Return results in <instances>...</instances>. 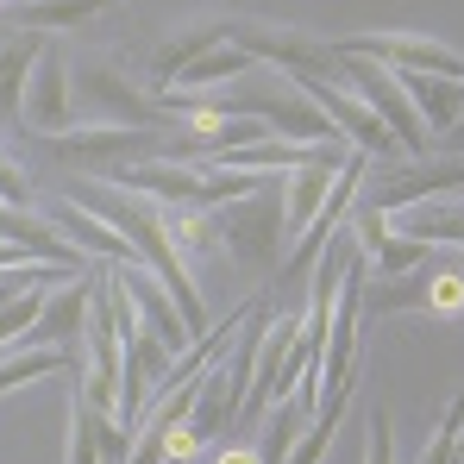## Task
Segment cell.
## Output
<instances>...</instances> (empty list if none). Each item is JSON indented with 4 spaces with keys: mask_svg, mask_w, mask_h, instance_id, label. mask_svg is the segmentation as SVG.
Wrapping results in <instances>:
<instances>
[{
    "mask_svg": "<svg viewBox=\"0 0 464 464\" xmlns=\"http://www.w3.org/2000/svg\"><path fill=\"white\" fill-rule=\"evenodd\" d=\"M70 107L88 126H145V132H182L176 113L157 107V94H145L126 76V63L113 51H82L70 57Z\"/></svg>",
    "mask_w": 464,
    "mask_h": 464,
    "instance_id": "1",
    "label": "cell"
},
{
    "mask_svg": "<svg viewBox=\"0 0 464 464\" xmlns=\"http://www.w3.org/2000/svg\"><path fill=\"white\" fill-rule=\"evenodd\" d=\"M214 232H220V245L245 270H270L283 257V245H289V227H283V176H270L245 201L214 208Z\"/></svg>",
    "mask_w": 464,
    "mask_h": 464,
    "instance_id": "2",
    "label": "cell"
},
{
    "mask_svg": "<svg viewBox=\"0 0 464 464\" xmlns=\"http://www.w3.org/2000/svg\"><path fill=\"white\" fill-rule=\"evenodd\" d=\"M446 195H464V157H408V163H371L358 201L364 208H383V214H401V208H420V201H446Z\"/></svg>",
    "mask_w": 464,
    "mask_h": 464,
    "instance_id": "3",
    "label": "cell"
},
{
    "mask_svg": "<svg viewBox=\"0 0 464 464\" xmlns=\"http://www.w3.org/2000/svg\"><path fill=\"white\" fill-rule=\"evenodd\" d=\"M227 38L245 44L264 70H283V76H333L345 82L339 70V51L333 38H314L302 25H264V19H227Z\"/></svg>",
    "mask_w": 464,
    "mask_h": 464,
    "instance_id": "4",
    "label": "cell"
},
{
    "mask_svg": "<svg viewBox=\"0 0 464 464\" xmlns=\"http://www.w3.org/2000/svg\"><path fill=\"white\" fill-rule=\"evenodd\" d=\"M339 70H345V88L389 126V139L401 145V157H427V126H420V113H414V101H408V88H401L395 70L371 63V57H345V51H339Z\"/></svg>",
    "mask_w": 464,
    "mask_h": 464,
    "instance_id": "5",
    "label": "cell"
},
{
    "mask_svg": "<svg viewBox=\"0 0 464 464\" xmlns=\"http://www.w3.org/2000/svg\"><path fill=\"white\" fill-rule=\"evenodd\" d=\"M345 57H371L383 70H401V76H452L464 82V51H452L446 38L433 32H358V38H333Z\"/></svg>",
    "mask_w": 464,
    "mask_h": 464,
    "instance_id": "6",
    "label": "cell"
},
{
    "mask_svg": "<svg viewBox=\"0 0 464 464\" xmlns=\"http://www.w3.org/2000/svg\"><path fill=\"white\" fill-rule=\"evenodd\" d=\"M295 88H302L314 107L333 120V132H339L352 151H364L371 163H389V157H401V145L389 139V126L377 120V113H371V107H364V101H358V94H352V88H345V82H333V76H295Z\"/></svg>",
    "mask_w": 464,
    "mask_h": 464,
    "instance_id": "7",
    "label": "cell"
},
{
    "mask_svg": "<svg viewBox=\"0 0 464 464\" xmlns=\"http://www.w3.org/2000/svg\"><path fill=\"white\" fill-rule=\"evenodd\" d=\"M94 295H101V276H70V283H57L51 295H44V308L32 320V333H25V345H51V352H70L82 358V333H88V314H94Z\"/></svg>",
    "mask_w": 464,
    "mask_h": 464,
    "instance_id": "8",
    "label": "cell"
},
{
    "mask_svg": "<svg viewBox=\"0 0 464 464\" xmlns=\"http://www.w3.org/2000/svg\"><path fill=\"white\" fill-rule=\"evenodd\" d=\"M70 126H76V107H70V57L57 44H44L38 63H32V82H25V132L63 139Z\"/></svg>",
    "mask_w": 464,
    "mask_h": 464,
    "instance_id": "9",
    "label": "cell"
},
{
    "mask_svg": "<svg viewBox=\"0 0 464 464\" xmlns=\"http://www.w3.org/2000/svg\"><path fill=\"white\" fill-rule=\"evenodd\" d=\"M364 251H352L345 276H339V295H333V333H326V352H320V389L326 383H345L358 364H352V345H358V320H364Z\"/></svg>",
    "mask_w": 464,
    "mask_h": 464,
    "instance_id": "10",
    "label": "cell"
},
{
    "mask_svg": "<svg viewBox=\"0 0 464 464\" xmlns=\"http://www.w3.org/2000/svg\"><path fill=\"white\" fill-rule=\"evenodd\" d=\"M120 270V283L132 289V302H139V314L157 326V339L169 345V352H188L195 345V333H188V320H182V308H176V295L157 283V270L151 264H113Z\"/></svg>",
    "mask_w": 464,
    "mask_h": 464,
    "instance_id": "11",
    "label": "cell"
},
{
    "mask_svg": "<svg viewBox=\"0 0 464 464\" xmlns=\"http://www.w3.org/2000/svg\"><path fill=\"white\" fill-rule=\"evenodd\" d=\"M51 220L63 227V238L76 245L82 257H101V264H145V257H139V251H132L113 227H107L101 214H88V208L70 201V195H63V201H51Z\"/></svg>",
    "mask_w": 464,
    "mask_h": 464,
    "instance_id": "12",
    "label": "cell"
},
{
    "mask_svg": "<svg viewBox=\"0 0 464 464\" xmlns=\"http://www.w3.org/2000/svg\"><path fill=\"white\" fill-rule=\"evenodd\" d=\"M38 51H44L38 32L0 38V126H25V82H32Z\"/></svg>",
    "mask_w": 464,
    "mask_h": 464,
    "instance_id": "13",
    "label": "cell"
},
{
    "mask_svg": "<svg viewBox=\"0 0 464 464\" xmlns=\"http://www.w3.org/2000/svg\"><path fill=\"white\" fill-rule=\"evenodd\" d=\"M345 169V163H339ZM333 163H302V169H289L283 176V227H289V245L314 227V214H320V201L333 195V176H339Z\"/></svg>",
    "mask_w": 464,
    "mask_h": 464,
    "instance_id": "14",
    "label": "cell"
},
{
    "mask_svg": "<svg viewBox=\"0 0 464 464\" xmlns=\"http://www.w3.org/2000/svg\"><path fill=\"white\" fill-rule=\"evenodd\" d=\"M401 238H420V245H452L464 251V195H446V201H420V208H401L389 214Z\"/></svg>",
    "mask_w": 464,
    "mask_h": 464,
    "instance_id": "15",
    "label": "cell"
},
{
    "mask_svg": "<svg viewBox=\"0 0 464 464\" xmlns=\"http://www.w3.org/2000/svg\"><path fill=\"white\" fill-rule=\"evenodd\" d=\"M352 389H358V371H352L345 383H326V389H320V401H314V420L302 427V440L289 446V459H283V464H320V459H326V446H333V433H339V414H345Z\"/></svg>",
    "mask_w": 464,
    "mask_h": 464,
    "instance_id": "16",
    "label": "cell"
},
{
    "mask_svg": "<svg viewBox=\"0 0 464 464\" xmlns=\"http://www.w3.org/2000/svg\"><path fill=\"white\" fill-rule=\"evenodd\" d=\"M63 371H76V377H82V358L51 352V345H25V339H13V345L0 352V395L38 383V377H63Z\"/></svg>",
    "mask_w": 464,
    "mask_h": 464,
    "instance_id": "17",
    "label": "cell"
},
{
    "mask_svg": "<svg viewBox=\"0 0 464 464\" xmlns=\"http://www.w3.org/2000/svg\"><path fill=\"white\" fill-rule=\"evenodd\" d=\"M257 70H264V63H257L245 44H232V38H227V44L201 51V57L169 82V88H182V94H195V88H227V82H245V76H257Z\"/></svg>",
    "mask_w": 464,
    "mask_h": 464,
    "instance_id": "18",
    "label": "cell"
},
{
    "mask_svg": "<svg viewBox=\"0 0 464 464\" xmlns=\"http://www.w3.org/2000/svg\"><path fill=\"white\" fill-rule=\"evenodd\" d=\"M113 0H19L6 13L13 32H82L94 13H107Z\"/></svg>",
    "mask_w": 464,
    "mask_h": 464,
    "instance_id": "19",
    "label": "cell"
},
{
    "mask_svg": "<svg viewBox=\"0 0 464 464\" xmlns=\"http://www.w3.org/2000/svg\"><path fill=\"white\" fill-rule=\"evenodd\" d=\"M401 76V70H395ZM401 88H408V101H414V113H420V126L427 132H452L464 113V82L452 76H401Z\"/></svg>",
    "mask_w": 464,
    "mask_h": 464,
    "instance_id": "20",
    "label": "cell"
},
{
    "mask_svg": "<svg viewBox=\"0 0 464 464\" xmlns=\"http://www.w3.org/2000/svg\"><path fill=\"white\" fill-rule=\"evenodd\" d=\"M214 44H227V19H201V25H188L182 38H169V44L151 57V82H157V88H169V82L182 76L201 51H214ZM157 88H151V94H157Z\"/></svg>",
    "mask_w": 464,
    "mask_h": 464,
    "instance_id": "21",
    "label": "cell"
},
{
    "mask_svg": "<svg viewBox=\"0 0 464 464\" xmlns=\"http://www.w3.org/2000/svg\"><path fill=\"white\" fill-rule=\"evenodd\" d=\"M63 420H70V459L63 464H101V420H107V408H94V401L76 389Z\"/></svg>",
    "mask_w": 464,
    "mask_h": 464,
    "instance_id": "22",
    "label": "cell"
},
{
    "mask_svg": "<svg viewBox=\"0 0 464 464\" xmlns=\"http://www.w3.org/2000/svg\"><path fill=\"white\" fill-rule=\"evenodd\" d=\"M464 433V395L459 401H446V414H440V427H433V440H427V459L420 464H452V446H459Z\"/></svg>",
    "mask_w": 464,
    "mask_h": 464,
    "instance_id": "23",
    "label": "cell"
},
{
    "mask_svg": "<svg viewBox=\"0 0 464 464\" xmlns=\"http://www.w3.org/2000/svg\"><path fill=\"white\" fill-rule=\"evenodd\" d=\"M464 308V276L427 264V314H459Z\"/></svg>",
    "mask_w": 464,
    "mask_h": 464,
    "instance_id": "24",
    "label": "cell"
},
{
    "mask_svg": "<svg viewBox=\"0 0 464 464\" xmlns=\"http://www.w3.org/2000/svg\"><path fill=\"white\" fill-rule=\"evenodd\" d=\"M364 464H395V420H389V408H371V427H364Z\"/></svg>",
    "mask_w": 464,
    "mask_h": 464,
    "instance_id": "25",
    "label": "cell"
},
{
    "mask_svg": "<svg viewBox=\"0 0 464 464\" xmlns=\"http://www.w3.org/2000/svg\"><path fill=\"white\" fill-rule=\"evenodd\" d=\"M0 208H32V176L19 169V157L0 145Z\"/></svg>",
    "mask_w": 464,
    "mask_h": 464,
    "instance_id": "26",
    "label": "cell"
},
{
    "mask_svg": "<svg viewBox=\"0 0 464 464\" xmlns=\"http://www.w3.org/2000/svg\"><path fill=\"white\" fill-rule=\"evenodd\" d=\"M214 464H264V452H257V446H220Z\"/></svg>",
    "mask_w": 464,
    "mask_h": 464,
    "instance_id": "27",
    "label": "cell"
},
{
    "mask_svg": "<svg viewBox=\"0 0 464 464\" xmlns=\"http://www.w3.org/2000/svg\"><path fill=\"white\" fill-rule=\"evenodd\" d=\"M452 464H464V433H459V446H452Z\"/></svg>",
    "mask_w": 464,
    "mask_h": 464,
    "instance_id": "28",
    "label": "cell"
},
{
    "mask_svg": "<svg viewBox=\"0 0 464 464\" xmlns=\"http://www.w3.org/2000/svg\"><path fill=\"white\" fill-rule=\"evenodd\" d=\"M13 6H19V0H0V19H6V13H13Z\"/></svg>",
    "mask_w": 464,
    "mask_h": 464,
    "instance_id": "29",
    "label": "cell"
},
{
    "mask_svg": "<svg viewBox=\"0 0 464 464\" xmlns=\"http://www.w3.org/2000/svg\"><path fill=\"white\" fill-rule=\"evenodd\" d=\"M452 132H459V139H464V113H459V126H452Z\"/></svg>",
    "mask_w": 464,
    "mask_h": 464,
    "instance_id": "30",
    "label": "cell"
}]
</instances>
